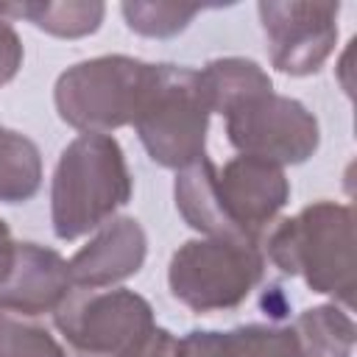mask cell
Listing matches in <instances>:
<instances>
[{
	"instance_id": "cell-11",
	"label": "cell",
	"mask_w": 357,
	"mask_h": 357,
	"mask_svg": "<svg viewBox=\"0 0 357 357\" xmlns=\"http://www.w3.org/2000/svg\"><path fill=\"white\" fill-rule=\"evenodd\" d=\"M70 262L39 243H17L14 268L0 284V310L36 318L56 312L73 293Z\"/></svg>"
},
{
	"instance_id": "cell-17",
	"label": "cell",
	"mask_w": 357,
	"mask_h": 357,
	"mask_svg": "<svg viewBox=\"0 0 357 357\" xmlns=\"http://www.w3.org/2000/svg\"><path fill=\"white\" fill-rule=\"evenodd\" d=\"M126 22L131 31L151 36V39H167L181 33L192 17L201 11V6H184V3H123L120 6Z\"/></svg>"
},
{
	"instance_id": "cell-7",
	"label": "cell",
	"mask_w": 357,
	"mask_h": 357,
	"mask_svg": "<svg viewBox=\"0 0 357 357\" xmlns=\"http://www.w3.org/2000/svg\"><path fill=\"white\" fill-rule=\"evenodd\" d=\"M209 114L198 70L156 64L153 86L134 120V128L156 165L184 170L206 156Z\"/></svg>"
},
{
	"instance_id": "cell-1",
	"label": "cell",
	"mask_w": 357,
	"mask_h": 357,
	"mask_svg": "<svg viewBox=\"0 0 357 357\" xmlns=\"http://www.w3.org/2000/svg\"><path fill=\"white\" fill-rule=\"evenodd\" d=\"M290 198V181L279 165L234 156L220 170L201 156L176 176V206L181 218L206 237L257 243Z\"/></svg>"
},
{
	"instance_id": "cell-9",
	"label": "cell",
	"mask_w": 357,
	"mask_h": 357,
	"mask_svg": "<svg viewBox=\"0 0 357 357\" xmlns=\"http://www.w3.org/2000/svg\"><path fill=\"white\" fill-rule=\"evenodd\" d=\"M226 137L240 156H254L271 165L307 162L321 142L315 114L296 98L273 89L234 103L226 114Z\"/></svg>"
},
{
	"instance_id": "cell-10",
	"label": "cell",
	"mask_w": 357,
	"mask_h": 357,
	"mask_svg": "<svg viewBox=\"0 0 357 357\" xmlns=\"http://www.w3.org/2000/svg\"><path fill=\"white\" fill-rule=\"evenodd\" d=\"M337 3H259L271 64L287 75L315 73L337 42Z\"/></svg>"
},
{
	"instance_id": "cell-2",
	"label": "cell",
	"mask_w": 357,
	"mask_h": 357,
	"mask_svg": "<svg viewBox=\"0 0 357 357\" xmlns=\"http://www.w3.org/2000/svg\"><path fill=\"white\" fill-rule=\"evenodd\" d=\"M131 198V173L112 134H81L59 156L50 187V220L59 240L100 229Z\"/></svg>"
},
{
	"instance_id": "cell-4",
	"label": "cell",
	"mask_w": 357,
	"mask_h": 357,
	"mask_svg": "<svg viewBox=\"0 0 357 357\" xmlns=\"http://www.w3.org/2000/svg\"><path fill=\"white\" fill-rule=\"evenodd\" d=\"M75 357H173L176 337L156 326L151 304L126 287L73 296L53 312Z\"/></svg>"
},
{
	"instance_id": "cell-18",
	"label": "cell",
	"mask_w": 357,
	"mask_h": 357,
	"mask_svg": "<svg viewBox=\"0 0 357 357\" xmlns=\"http://www.w3.org/2000/svg\"><path fill=\"white\" fill-rule=\"evenodd\" d=\"M22 67V42L8 17L0 11V86L8 84Z\"/></svg>"
},
{
	"instance_id": "cell-3",
	"label": "cell",
	"mask_w": 357,
	"mask_h": 357,
	"mask_svg": "<svg viewBox=\"0 0 357 357\" xmlns=\"http://www.w3.org/2000/svg\"><path fill=\"white\" fill-rule=\"evenodd\" d=\"M271 262L290 276H301L315 293L354 304V215L351 206L315 201L282 220L268 237Z\"/></svg>"
},
{
	"instance_id": "cell-5",
	"label": "cell",
	"mask_w": 357,
	"mask_h": 357,
	"mask_svg": "<svg viewBox=\"0 0 357 357\" xmlns=\"http://www.w3.org/2000/svg\"><path fill=\"white\" fill-rule=\"evenodd\" d=\"M351 349L354 321L349 310L321 304L304 310L290 326L192 329L176 340L173 357H351Z\"/></svg>"
},
{
	"instance_id": "cell-14",
	"label": "cell",
	"mask_w": 357,
	"mask_h": 357,
	"mask_svg": "<svg viewBox=\"0 0 357 357\" xmlns=\"http://www.w3.org/2000/svg\"><path fill=\"white\" fill-rule=\"evenodd\" d=\"M0 11L8 17H25L36 28L61 36V39H78L86 33H95L103 22L106 6L98 0H67V3H6Z\"/></svg>"
},
{
	"instance_id": "cell-13",
	"label": "cell",
	"mask_w": 357,
	"mask_h": 357,
	"mask_svg": "<svg viewBox=\"0 0 357 357\" xmlns=\"http://www.w3.org/2000/svg\"><path fill=\"white\" fill-rule=\"evenodd\" d=\"M198 81H201L209 112H220V114H226L234 103L251 95L273 89L268 73L257 61L237 59V56L209 61L204 70H198Z\"/></svg>"
},
{
	"instance_id": "cell-8",
	"label": "cell",
	"mask_w": 357,
	"mask_h": 357,
	"mask_svg": "<svg viewBox=\"0 0 357 357\" xmlns=\"http://www.w3.org/2000/svg\"><path fill=\"white\" fill-rule=\"evenodd\" d=\"M265 271L257 243L234 237L187 240L170 257L167 284L176 301L192 312L231 310L248 298Z\"/></svg>"
},
{
	"instance_id": "cell-15",
	"label": "cell",
	"mask_w": 357,
	"mask_h": 357,
	"mask_svg": "<svg viewBox=\"0 0 357 357\" xmlns=\"http://www.w3.org/2000/svg\"><path fill=\"white\" fill-rule=\"evenodd\" d=\"M42 184L39 148L11 131L0 128V204H25Z\"/></svg>"
},
{
	"instance_id": "cell-12",
	"label": "cell",
	"mask_w": 357,
	"mask_h": 357,
	"mask_svg": "<svg viewBox=\"0 0 357 357\" xmlns=\"http://www.w3.org/2000/svg\"><path fill=\"white\" fill-rule=\"evenodd\" d=\"M148 254V240L134 218H112L70 259L75 287H106L134 276Z\"/></svg>"
},
{
	"instance_id": "cell-16",
	"label": "cell",
	"mask_w": 357,
	"mask_h": 357,
	"mask_svg": "<svg viewBox=\"0 0 357 357\" xmlns=\"http://www.w3.org/2000/svg\"><path fill=\"white\" fill-rule=\"evenodd\" d=\"M0 357H67L59 340L36 321L0 310Z\"/></svg>"
},
{
	"instance_id": "cell-19",
	"label": "cell",
	"mask_w": 357,
	"mask_h": 357,
	"mask_svg": "<svg viewBox=\"0 0 357 357\" xmlns=\"http://www.w3.org/2000/svg\"><path fill=\"white\" fill-rule=\"evenodd\" d=\"M14 254H17V243L11 240V231H8L6 220L0 218V284L8 279V273L14 268Z\"/></svg>"
},
{
	"instance_id": "cell-6",
	"label": "cell",
	"mask_w": 357,
	"mask_h": 357,
	"mask_svg": "<svg viewBox=\"0 0 357 357\" xmlns=\"http://www.w3.org/2000/svg\"><path fill=\"white\" fill-rule=\"evenodd\" d=\"M156 64L131 56H98L67 67L56 81L59 117L84 134H109L134 126L151 86Z\"/></svg>"
}]
</instances>
